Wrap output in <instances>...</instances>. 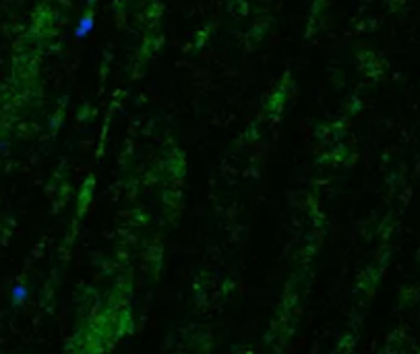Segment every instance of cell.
Wrapping results in <instances>:
<instances>
[{"label": "cell", "mask_w": 420, "mask_h": 354, "mask_svg": "<svg viewBox=\"0 0 420 354\" xmlns=\"http://www.w3.org/2000/svg\"><path fill=\"white\" fill-rule=\"evenodd\" d=\"M91 27H93V19H91V17H85V19L79 23V27H77V37H85V35L91 32Z\"/></svg>", "instance_id": "cell-1"}]
</instances>
